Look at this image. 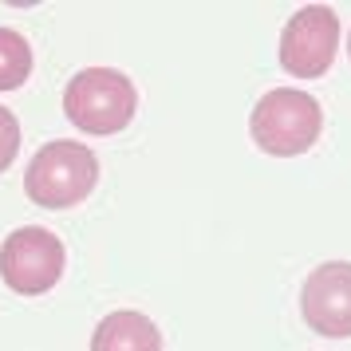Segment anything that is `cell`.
Masks as SVG:
<instances>
[{
    "instance_id": "8992f818",
    "label": "cell",
    "mask_w": 351,
    "mask_h": 351,
    "mask_svg": "<svg viewBox=\"0 0 351 351\" xmlns=\"http://www.w3.org/2000/svg\"><path fill=\"white\" fill-rule=\"evenodd\" d=\"M300 308L308 328L328 339L351 335V261H328L319 265L300 292Z\"/></svg>"
},
{
    "instance_id": "52a82bcc",
    "label": "cell",
    "mask_w": 351,
    "mask_h": 351,
    "mask_svg": "<svg viewBox=\"0 0 351 351\" xmlns=\"http://www.w3.org/2000/svg\"><path fill=\"white\" fill-rule=\"evenodd\" d=\"M91 351H162V332L158 324L143 312H111L99 319L91 335Z\"/></svg>"
},
{
    "instance_id": "5b68a950",
    "label": "cell",
    "mask_w": 351,
    "mask_h": 351,
    "mask_svg": "<svg viewBox=\"0 0 351 351\" xmlns=\"http://www.w3.org/2000/svg\"><path fill=\"white\" fill-rule=\"evenodd\" d=\"M339 51V16L328 4H304L280 32V67L296 80H319Z\"/></svg>"
},
{
    "instance_id": "30bf717a",
    "label": "cell",
    "mask_w": 351,
    "mask_h": 351,
    "mask_svg": "<svg viewBox=\"0 0 351 351\" xmlns=\"http://www.w3.org/2000/svg\"><path fill=\"white\" fill-rule=\"evenodd\" d=\"M348 56H351V36H348Z\"/></svg>"
},
{
    "instance_id": "9c48e42d",
    "label": "cell",
    "mask_w": 351,
    "mask_h": 351,
    "mask_svg": "<svg viewBox=\"0 0 351 351\" xmlns=\"http://www.w3.org/2000/svg\"><path fill=\"white\" fill-rule=\"evenodd\" d=\"M16 150H20V123L8 107H0V174L16 162Z\"/></svg>"
},
{
    "instance_id": "3957f363",
    "label": "cell",
    "mask_w": 351,
    "mask_h": 351,
    "mask_svg": "<svg viewBox=\"0 0 351 351\" xmlns=\"http://www.w3.org/2000/svg\"><path fill=\"white\" fill-rule=\"evenodd\" d=\"M95 182V150H87L83 143H71V138H60V143H48L44 150H36V158L24 170V193L44 209L80 206L91 197Z\"/></svg>"
},
{
    "instance_id": "ba28073f",
    "label": "cell",
    "mask_w": 351,
    "mask_h": 351,
    "mask_svg": "<svg viewBox=\"0 0 351 351\" xmlns=\"http://www.w3.org/2000/svg\"><path fill=\"white\" fill-rule=\"evenodd\" d=\"M32 44L16 28H0V91H16L32 75Z\"/></svg>"
},
{
    "instance_id": "7a4b0ae2",
    "label": "cell",
    "mask_w": 351,
    "mask_h": 351,
    "mask_svg": "<svg viewBox=\"0 0 351 351\" xmlns=\"http://www.w3.org/2000/svg\"><path fill=\"white\" fill-rule=\"evenodd\" d=\"M319 130H324L319 103L296 87H276L269 95H261L249 119L253 143L272 158H296L304 150H312Z\"/></svg>"
},
{
    "instance_id": "277c9868",
    "label": "cell",
    "mask_w": 351,
    "mask_h": 351,
    "mask_svg": "<svg viewBox=\"0 0 351 351\" xmlns=\"http://www.w3.org/2000/svg\"><path fill=\"white\" fill-rule=\"evenodd\" d=\"M64 261V241L51 229L24 225V229H12L0 245V280L20 296H40L60 285Z\"/></svg>"
},
{
    "instance_id": "6da1fadb",
    "label": "cell",
    "mask_w": 351,
    "mask_h": 351,
    "mask_svg": "<svg viewBox=\"0 0 351 351\" xmlns=\"http://www.w3.org/2000/svg\"><path fill=\"white\" fill-rule=\"evenodd\" d=\"M138 111L134 83L114 67H83L64 87V114L83 134H119Z\"/></svg>"
}]
</instances>
